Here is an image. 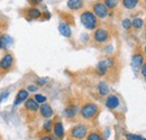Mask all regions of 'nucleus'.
Segmentation results:
<instances>
[{"label":"nucleus","instance_id":"nucleus-24","mask_svg":"<svg viewBox=\"0 0 146 140\" xmlns=\"http://www.w3.org/2000/svg\"><path fill=\"white\" fill-rule=\"evenodd\" d=\"M119 2H120V0H104V3L106 5V7L109 9L110 11L116 9L118 7Z\"/></svg>","mask_w":146,"mask_h":140},{"label":"nucleus","instance_id":"nucleus-32","mask_svg":"<svg viewBox=\"0 0 146 140\" xmlns=\"http://www.w3.org/2000/svg\"><path fill=\"white\" fill-rule=\"evenodd\" d=\"M38 140H54V139H53V137H52L50 133H46V135L42 136Z\"/></svg>","mask_w":146,"mask_h":140},{"label":"nucleus","instance_id":"nucleus-16","mask_svg":"<svg viewBox=\"0 0 146 140\" xmlns=\"http://www.w3.org/2000/svg\"><path fill=\"white\" fill-rule=\"evenodd\" d=\"M28 98H29V92L26 88H20L17 92V94H16L14 105H20L21 103H24Z\"/></svg>","mask_w":146,"mask_h":140},{"label":"nucleus","instance_id":"nucleus-4","mask_svg":"<svg viewBox=\"0 0 146 140\" xmlns=\"http://www.w3.org/2000/svg\"><path fill=\"white\" fill-rule=\"evenodd\" d=\"M116 66V58L115 57H106L101 61L98 62V64L96 65V73L99 76H106L110 70H112Z\"/></svg>","mask_w":146,"mask_h":140},{"label":"nucleus","instance_id":"nucleus-13","mask_svg":"<svg viewBox=\"0 0 146 140\" xmlns=\"http://www.w3.org/2000/svg\"><path fill=\"white\" fill-rule=\"evenodd\" d=\"M53 135L56 139L62 140L65 137V130H64V125L61 120H55L53 123Z\"/></svg>","mask_w":146,"mask_h":140},{"label":"nucleus","instance_id":"nucleus-1","mask_svg":"<svg viewBox=\"0 0 146 140\" xmlns=\"http://www.w3.org/2000/svg\"><path fill=\"white\" fill-rule=\"evenodd\" d=\"M80 21L87 30H94L100 25V19L97 17L92 10L86 9L80 14Z\"/></svg>","mask_w":146,"mask_h":140},{"label":"nucleus","instance_id":"nucleus-12","mask_svg":"<svg viewBox=\"0 0 146 140\" xmlns=\"http://www.w3.org/2000/svg\"><path fill=\"white\" fill-rule=\"evenodd\" d=\"M105 105H106V108L108 110L113 111V110H116V109L119 108L120 100H119V98L116 94H109V95H107V98L105 100Z\"/></svg>","mask_w":146,"mask_h":140},{"label":"nucleus","instance_id":"nucleus-20","mask_svg":"<svg viewBox=\"0 0 146 140\" xmlns=\"http://www.w3.org/2000/svg\"><path fill=\"white\" fill-rule=\"evenodd\" d=\"M1 40H2V51H6L10 47V45L13 44V38L11 36H9L8 34H1Z\"/></svg>","mask_w":146,"mask_h":140},{"label":"nucleus","instance_id":"nucleus-38","mask_svg":"<svg viewBox=\"0 0 146 140\" xmlns=\"http://www.w3.org/2000/svg\"><path fill=\"white\" fill-rule=\"evenodd\" d=\"M145 2H146V0H145Z\"/></svg>","mask_w":146,"mask_h":140},{"label":"nucleus","instance_id":"nucleus-10","mask_svg":"<svg viewBox=\"0 0 146 140\" xmlns=\"http://www.w3.org/2000/svg\"><path fill=\"white\" fill-rule=\"evenodd\" d=\"M24 110L29 114V116H34L39 111V104L34 100V98H28L25 102H24Z\"/></svg>","mask_w":146,"mask_h":140},{"label":"nucleus","instance_id":"nucleus-22","mask_svg":"<svg viewBox=\"0 0 146 140\" xmlns=\"http://www.w3.org/2000/svg\"><path fill=\"white\" fill-rule=\"evenodd\" d=\"M53 123L54 121L52 119H46V121L43 123V132L50 133L53 130Z\"/></svg>","mask_w":146,"mask_h":140},{"label":"nucleus","instance_id":"nucleus-37","mask_svg":"<svg viewBox=\"0 0 146 140\" xmlns=\"http://www.w3.org/2000/svg\"><path fill=\"white\" fill-rule=\"evenodd\" d=\"M145 36H146V32H145Z\"/></svg>","mask_w":146,"mask_h":140},{"label":"nucleus","instance_id":"nucleus-29","mask_svg":"<svg viewBox=\"0 0 146 140\" xmlns=\"http://www.w3.org/2000/svg\"><path fill=\"white\" fill-rule=\"evenodd\" d=\"M26 90H27L29 93H35V92H37V90H38V87H37L36 84H29Z\"/></svg>","mask_w":146,"mask_h":140},{"label":"nucleus","instance_id":"nucleus-2","mask_svg":"<svg viewBox=\"0 0 146 140\" xmlns=\"http://www.w3.org/2000/svg\"><path fill=\"white\" fill-rule=\"evenodd\" d=\"M100 111L99 105L94 102H86L84 104L81 105L80 108V118L84 121H92L93 119L97 118L98 113Z\"/></svg>","mask_w":146,"mask_h":140},{"label":"nucleus","instance_id":"nucleus-15","mask_svg":"<svg viewBox=\"0 0 146 140\" xmlns=\"http://www.w3.org/2000/svg\"><path fill=\"white\" fill-rule=\"evenodd\" d=\"M58 32H60L61 35L63 36V37H65V38H71V36H72L71 25L68 21H65V20L60 21V24H58Z\"/></svg>","mask_w":146,"mask_h":140},{"label":"nucleus","instance_id":"nucleus-17","mask_svg":"<svg viewBox=\"0 0 146 140\" xmlns=\"http://www.w3.org/2000/svg\"><path fill=\"white\" fill-rule=\"evenodd\" d=\"M66 6L72 11H79L84 7V0H68Z\"/></svg>","mask_w":146,"mask_h":140},{"label":"nucleus","instance_id":"nucleus-33","mask_svg":"<svg viewBox=\"0 0 146 140\" xmlns=\"http://www.w3.org/2000/svg\"><path fill=\"white\" fill-rule=\"evenodd\" d=\"M52 17V15H51V13H48L47 10H45V11H43V17L44 19H46V20H48L50 18Z\"/></svg>","mask_w":146,"mask_h":140},{"label":"nucleus","instance_id":"nucleus-11","mask_svg":"<svg viewBox=\"0 0 146 140\" xmlns=\"http://www.w3.org/2000/svg\"><path fill=\"white\" fill-rule=\"evenodd\" d=\"M78 113H79V108L73 102H70L64 108V111H63V114L68 120H74L76 118Z\"/></svg>","mask_w":146,"mask_h":140},{"label":"nucleus","instance_id":"nucleus-14","mask_svg":"<svg viewBox=\"0 0 146 140\" xmlns=\"http://www.w3.org/2000/svg\"><path fill=\"white\" fill-rule=\"evenodd\" d=\"M39 114L42 118L44 119H52L53 116H54V110L52 108V105L48 104V103H43V104L39 105Z\"/></svg>","mask_w":146,"mask_h":140},{"label":"nucleus","instance_id":"nucleus-36","mask_svg":"<svg viewBox=\"0 0 146 140\" xmlns=\"http://www.w3.org/2000/svg\"><path fill=\"white\" fill-rule=\"evenodd\" d=\"M144 54L146 55V45H145V47H144Z\"/></svg>","mask_w":146,"mask_h":140},{"label":"nucleus","instance_id":"nucleus-7","mask_svg":"<svg viewBox=\"0 0 146 140\" xmlns=\"http://www.w3.org/2000/svg\"><path fill=\"white\" fill-rule=\"evenodd\" d=\"M91 10L100 20L106 19V18L109 16V13H110V10L106 7V5L104 3V1H96V2H93L91 6Z\"/></svg>","mask_w":146,"mask_h":140},{"label":"nucleus","instance_id":"nucleus-35","mask_svg":"<svg viewBox=\"0 0 146 140\" xmlns=\"http://www.w3.org/2000/svg\"><path fill=\"white\" fill-rule=\"evenodd\" d=\"M0 51H2V40H1V34H0Z\"/></svg>","mask_w":146,"mask_h":140},{"label":"nucleus","instance_id":"nucleus-26","mask_svg":"<svg viewBox=\"0 0 146 140\" xmlns=\"http://www.w3.org/2000/svg\"><path fill=\"white\" fill-rule=\"evenodd\" d=\"M33 98H34V100H35L39 105L43 104V103H45V102L47 101V98H46L45 95H43V94H39V93H36Z\"/></svg>","mask_w":146,"mask_h":140},{"label":"nucleus","instance_id":"nucleus-28","mask_svg":"<svg viewBox=\"0 0 146 140\" xmlns=\"http://www.w3.org/2000/svg\"><path fill=\"white\" fill-rule=\"evenodd\" d=\"M46 83H47V79H46V77H40V79L37 80L36 85L37 87H44Z\"/></svg>","mask_w":146,"mask_h":140},{"label":"nucleus","instance_id":"nucleus-34","mask_svg":"<svg viewBox=\"0 0 146 140\" xmlns=\"http://www.w3.org/2000/svg\"><path fill=\"white\" fill-rule=\"evenodd\" d=\"M139 72H141V74H142V75H143V76H144V77L146 79V62L144 63V64H143V66L141 67Z\"/></svg>","mask_w":146,"mask_h":140},{"label":"nucleus","instance_id":"nucleus-31","mask_svg":"<svg viewBox=\"0 0 146 140\" xmlns=\"http://www.w3.org/2000/svg\"><path fill=\"white\" fill-rule=\"evenodd\" d=\"M44 0H27V2L31 5V6H38L43 2Z\"/></svg>","mask_w":146,"mask_h":140},{"label":"nucleus","instance_id":"nucleus-27","mask_svg":"<svg viewBox=\"0 0 146 140\" xmlns=\"http://www.w3.org/2000/svg\"><path fill=\"white\" fill-rule=\"evenodd\" d=\"M121 26H123V28H124L125 30H130V29H131V19H129V18L123 19Z\"/></svg>","mask_w":146,"mask_h":140},{"label":"nucleus","instance_id":"nucleus-21","mask_svg":"<svg viewBox=\"0 0 146 140\" xmlns=\"http://www.w3.org/2000/svg\"><path fill=\"white\" fill-rule=\"evenodd\" d=\"M120 1H121L123 7L125 9H127V10L135 9L138 6V3H139V0H120Z\"/></svg>","mask_w":146,"mask_h":140},{"label":"nucleus","instance_id":"nucleus-9","mask_svg":"<svg viewBox=\"0 0 146 140\" xmlns=\"http://www.w3.org/2000/svg\"><path fill=\"white\" fill-rule=\"evenodd\" d=\"M24 15L28 20H37L43 17V11L37 6H31L25 9Z\"/></svg>","mask_w":146,"mask_h":140},{"label":"nucleus","instance_id":"nucleus-6","mask_svg":"<svg viewBox=\"0 0 146 140\" xmlns=\"http://www.w3.org/2000/svg\"><path fill=\"white\" fill-rule=\"evenodd\" d=\"M15 64V57L10 52H6L0 57V73H7L13 69Z\"/></svg>","mask_w":146,"mask_h":140},{"label":"nucleus","instance_id":"nucleus-18","mask_svg":"<svg viewBox=\"0 0 146 140\" xmlns=\"http://www.w3.org/2000/svg\"><path fill=\"white\" fill-rule=\"evenodd\" d=\"M109 91L110 88H109V85L107 84V82L100 81L98 83V85H97V92H98V94L100 96H107L109 94Z\"/></svg>","mask_w":146,"mask_h":140},{"label":"nucleus","instance_id":"nucleus-25","mask_svg":"<svg viewBox=\"0 0 146 140\" xmlns=\"http://www.w3.org/2000/svg\"><path fill=\"white\" fill-rule=\"evenodd\" d=\"M125 138L126 140H146L145 137H142L139 135H135V133H125Z\"/></svg>","mask_w":146,"mask_h":140},{"label":"nucleus","instance_id":"nucleus-3","mask_svg":"<svg viewBox=\"0 0 146 140\" xmlns=\"http://www.w3.org/2000/svg\"><path fill=\"white\" fill-rule=\"evenodd\" d=\"M89 129L86 123H76L66 133V140H86Z\"/></svg>","mask_w":146,"mask_h":140},{"label":"nucleus","instance_id":"nucleus-30","mask_svg":"<svg viewBox=\"0 0 146 140\" xmlns=\"http://www.w3.org/2000/svg\"><path fill=\"white\" fill-rule=\"evenodd\" d=\"M9 96V92L8 91H5V92H2L1 94H0V103L2 102V101H5V100H7V98Z\"/></svg>","mask_w":146,"mask_h":140},{"label":"nucleus","instance_id":"nucleus-19","mask_svg":"<svg viewBox=\"0 0 146 140\" xmlns=\"http://www.w3.org/2000/svg\"><path fill=\"white\" fill-rule=\"evenodd\" d=\"M144 25H145V21H144L143 18L141 17H135L131 20V28L134 30H141V29H143Z\"/></svg>","mask_w":146,"mask_h":140},{"label":"nucleus","instance_id":"nucleus-5","mask_svg":"<svg viewBox=\"0 0 146 140\" xmlns=\"http://www.w3.org/2000/svg\"><path fill=\"white\" fill-rule=\"evenodd\" d=\"M92 39L96 44H99V45H102V44H106L108 40L110 39V33L107 28H104V27H98L93 30L92 33Z\"/></svg>","mask_w":146,"mask_h":140},{"label":"nucleus","instance_id":"nucleus-23","mask_svg":"<svg viewBox=\"0 0 146 140\" xmlns=\"http://www.w3.org/2000/svg\"><path fill=\"white\" fill-rule=\"evenodd\" d=\"M86 140H102V136L99 131L93 130V131L88 132V136H87Z\"/></svg>","mask_w":146,"mask_h":140},{"label":"nucleus","instance_id":"nucleus-8","mask_svg":"<svg viewBox=\"0 0 146 140\" xmlns=\"http://www.w3.org/2000/svg\"><path fill=\"white\" fill-rule=\"evenodd\" d=\"M145 56L141 51H136L131 56V67L135 72H138L145 63Z\"/></svg>","mask_w":146,"mask_h":140}]
</instances>
